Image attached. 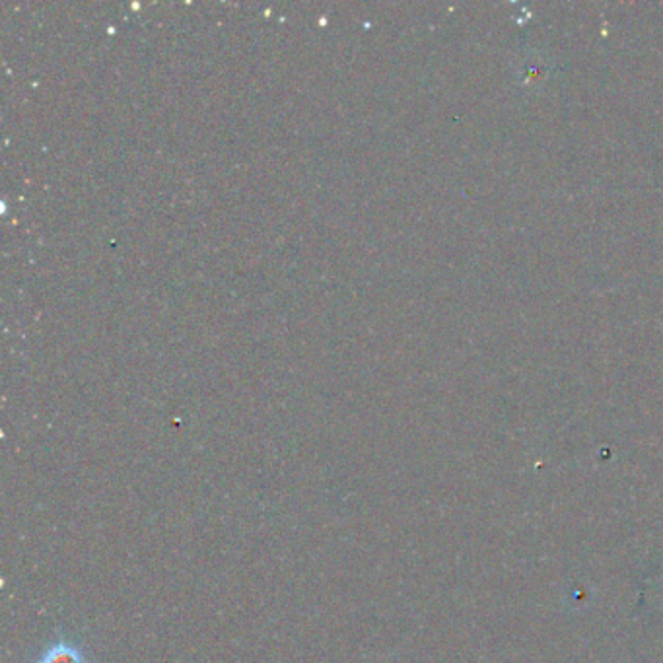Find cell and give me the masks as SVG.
Segmentation results:
<instances>
[{
  "mask_svg": "<svg viewBox=\"0 0 663 663\" xmlns=\"http://www.w3.org/2000/svg\"><path fill=\"white\" fill-rule=\"evenodd\" d=\"M34 663H92L83 648L74 645L66 638H57L55 642L47 646Z\"/></svg>",
  "mask_w": 663,
  "mask_h": 663,
  "instance_id": "obj_1",
  "label": "cell"
}]
</instances>
